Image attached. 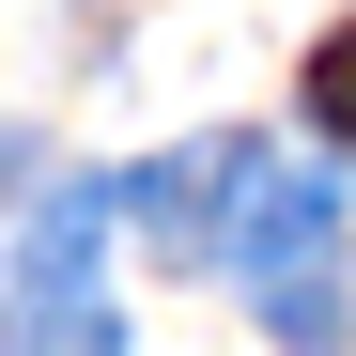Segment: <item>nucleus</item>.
I'll return each instance as SVG.
<instances>
[{"mask_svg":"<svg viewBox=\"0 0 356 356\" xmlns=\"http://www.w3.org/2000/svg\"><path fill=\"white\" fill-rule=\"evenodd\" d=\"M108 232H124V186H93V170L16 217V248H0V356H124V325L93 294Z\"/></svg>","mask_w":356,"mask_h":356,"instance_id":"obj_1","label":"nucleus"},{"mask_svg":"<svg viewBox=\"0 0 356 356\" xmlns=\"http://www.w3.org/2000/svg\"><path fill=\"white\" fill-rule=\"evenodd\" d=\"M232 279L264 294V325L294 356H341V186L325 170H264L232 202Z\"/></svg>","mask_w":356,"mask_h":356,"instance_id":"obj_2","label":"nucleus"},{"mask_svg":"<svg viewBox=\"0 0 356 356\" xmlns=\"http://www.w3.org/2000/svg\"><path fill=\"white\" fill-rule=\"evenodd\" d=\"M248 186H264V155H248V140H186V155L124 170V217H140V248H155V264H217V202H248Z\"/></svg>","mask_w":356,"mask_h":356,"instance_id":"obj_3","label":"nucleus"},{"mask_svg":"<svg viewBox=\"0 0 356 356\" xmlns=\"http://www.w3.org/2000/svg\"><path fill=\"white\" fill-rule=\"evenodd\" d=\"M310 124H325V140H356V16L310 47Z\"/></svg>","mask_w":356,"mask_h":356,"instance_id":"obj_4","label":"nucleus"}]
</instances>
